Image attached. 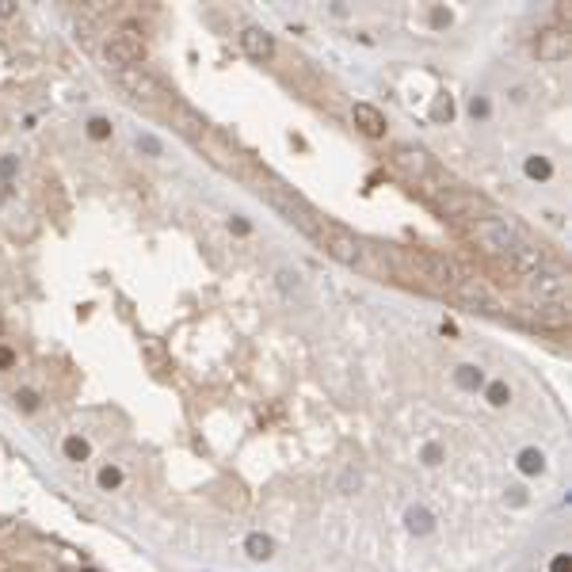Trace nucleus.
<instances>
[{
  "instance_id": "obj_1",
  "label": "nucleus",
  "mask_w": 572,
  "mask_h": 572,
  "mask_svg": "<svg viewBox=\"0 0 572 572\" xmlns=\"http://www.w3.org/2000/svg\"><path fill=\"white\" fill-rule=\"evenodd\" d=\"M473 241L489 252V256L504 260V264L511 267V275H519V279H527V275H534V271H542L549 264L546 252L534 245L527 237V229L515 225L511 218H496V214L477 218L473 221Z\"/></svg>"
},
{
  "instance_id": "obj_2",
  "label": "nucleus",
  "mask_w": 572,
  "mask_h": 572,
  "mask_svg": "<svg viewBox=\"0 0 572 572\" xmlns=\"http://www.w3.org/2000/svg\"><path fill=\"white\" fill-rule=\"evenodd\" d=\"M393 260L401 264V275L427 290H454L462 283V267L431 248H393Z\"/></svg>"
},
{
  "instance_id": "obj_3",
  "label": "nucleus",
  "mask_w": 572,
  "mask_h": 572,
  "mask_svg": "<svg viewBox=\"0 0 572 572\" xmlns=\"http://www.w3.org/2000/svg\"><path fill=\"white\" fill-rule=\"evenodd\" d=\"M260 195H264V199L275 206V210L283 214L290 225H298L305 237H313V233H317V225H321V214H317L313 206H309L302 195L294 191V187H286L283 180H275L271 172H264V176H260Z\"/></svg>"
},
{
  "instance_id": "obj_4",
  "label": "nucleus",
  "mask_w": 572,
  "mask_h": 572,
  "mask_svg": "<svg viewBox=\"0 0 572 572\" xmlns=\"http://www.w3.org/2000/svg\"><path fill=\"white\" fill-rule=\"evenodd\" d=\"M313 241L336 260V264H343V267H359L363 264V241L355 237L351 229H343V225L321 218V225H317V233H313Z\"/></svg>"
},
{
  "instance_id": "obj_5",
  "label": "nucleus",
  "mask_w": 572,
  "mask_h": 572,
  "mask_svg": "<svg viewBox=\"0 0 572 572\" xmlns=\"http://www.w3.org/2000/svg\"><path fill=\"white\" fill-rule=\"evenodd\" d=\"M523 286H527V298L534 305H568V275L561 267H553V264H546L542 271L527 275Z\"/></svg>"
},
{
  "instance_id": "obj_6",
  "label": "nucleus",
  "mask_w": 572,
  "mask_h": 572,
  "mask_svg": "<svg viewBox=\"0 0 572 572\" xmlns=\"http://www.w3.org/2000/svg\"><path fill=\"white\" fill-rule=\"evenodd\" d=\"M145 54H149V46L142 39V31H134V27H123V31L111 35L107 46H103V61H107L115 73L138 69V65L145 61Z\"/></svg>"
},
{
  "instance_id": "obj_7",
  "label": "nucleus",
  "mask_w": 572,
  "mask_h": 572,
  "mask_svg": "<svg viewBox=\"0 0 572 572\" xmlns=\"http://www.w3.org/2000/svg\"><path fill=\"white\" fill-rule=\"evenodd\" d=\"M115 80H118V88L126 92L134 103H145V107H157V103H164V84L153 77V73L145 69V65H138V69H123V73H115Z\"/></svg>"
},
{
  "instance_id": "obj_8",
  "label": "nucleus",
  "mask_w": 572,
  "mask_h": 572,
  "mask_svg": "<svg viewBox=\"0 0 572 572\" xmlns=\"http://www.w3.org/2000/svg\"><path fill=\"white\" fill-rule=\"evenodd\" d=\"M435 206H439V214H446V218H454V221H477V214L485 210V199L473 191L443 187V191L435 195Z\"/></svg>"
},
{
  "instance_id": "obj_9",
  "label": "nucleus",
  "mask_w": 572,
  "mask_h": 572,
  "mask_svg": "<svg viewBox=\"0 0 572 572\" xmlns=\"http://www.w3.org/2000/svg\"><path fill=\"white\" fill-rule=\"evenodd\" d=\"M393 164H397L408 180H416V183H431V180H435V161H431L420 145H397V149H393Z\"/></svg>"
},
{
  "instance_id": "obj_10",
  "label": "nucleus",
  "mask_w": 572,
  "mask_h": 572,
  "mask_svg": "<svg viewBox=\"0 0 572 572\" xmlns=\"http://www.w3.org/2000/svg\"><path fill=\"white\" fill-rule=\"evenodd\" d=\"M454 294L462 298L465 305L481 309V313H489V317H504V305H500V298H496L492 290L481 283V279H470V275H462V283L454 286Z\"/></svg>"
},
{
  "instance_id": "obj_11",
  "label": "nucleus",
  "mask_w": 572,
  "mask_h": 572,
  "mask_svg": "<svg viewBox=\"0 0 572 572\" xmlns=\"http://www.w3.org/2000/svg\"><path fill=\"white\" fill-rule=\"evenodd\" d=\"M568 50H572V39H568L565 27H542L538 39H534V54H538V61H546V65L565 61Z\"/></svg>"
},
{
  "instance_id": "obj_12",
  "label": "nucleus",
  "mask_w": 572,
  "mask_h": 572,
  "mask_svg": "<svg viewBox=\"0 0 572 572\" xmlns=\"http://www.w3.org/2000/svg\"><path fill=\"white\" fill-rule=\"evenodd\" d=\"M172 126L180 130L183 138H191L195 145H199L202 138L210 134V123H206L199 111H195L191 103H183V99H172Z\"/></svg>"
},
{
  "instance_id": "obj_13",
  "label": "nucleus",
  "mask_w": 572,
  "mask_h": 572,
  "mask_svg": "<svg viewBox=\"0 0 572 572\" xmlns=\"http://www.w3.org/2000/svg\"><path fill=\"white\" fill-rule=\"evenodd\" d=\"M241 50H245L252 61L264 65V61L275 58L279 46H275V35H271L267 27H245V31H241Z\"/></svg>"
},
{
  "instance_id": "obj_14",
  "label": "nucleus",
  "mask_w": 572,
  "mask_h": 572,
  "mask_svg": "<svg viewBox=\"0 0 572 572\" xmlns=\"http://www.w3.org/2000/svg\"><path fill=\"white\" fill-rule=\"evenodd\" d=\"M351 118H355V126H359L367 138H382V134H386V115H382V107H374V103H355Z\"/></svg>"
},
{
  "instance_id": "obj_15",
  "label": "nucleus",
  "mask_w": 572,
  "mask_h": 572,
  "mask_svg": "<svg viewBox=\"0 0 572 572\" xmlns=\"http://www.w3.org/2000/svg\"><path fill=\"white\" fill-rule=\"evenodd\" d=\"M534 324H542V328H565L568 324V305H534Z\"/></svg>"
},
{
  "instance_id": "obj_16",
  "label": "nucleus",
  "mask_w": 572,
  "mask_h": 572,
  "mask_svg": "<svg viewBox=\"0 0 572 572\" xmlns=\"http://www.w3.org/2000/svg\"><path fill=\"white\" fill-rule=\"evenodd\" d=\"M454 382H458L462 389H481V386H485V374L477 370V367H458Z\"/></svg>"
},
{
  "instance_id": "obj_17",
  "label": "nucleus",
  "mask_w": 572,
  "mask_h": 572,
  "mask_svg": "<svg viewBox=\"0 0 572 572\" xmlns=\"http://www.w3.org/2000/svg\"><path fill=\"white\" fill-rule=\"evenodd\" d=\"M245 549H248V557H256V561H267L271 557V538H264V534H252V538L245 542Z\"/></svg>"
},
{
  "instance_id": "obj_18",
  "label": "nucleus",
  "mask_w": 572,
  "mask_h": 572,
  "mask_svg": "<svg viewBox=\"0 0 572 572\" xmlns=\"http://www.w3.org/2000/svg\"><path fill=\"white\" fill-rule=\"evenodd\" d=\"M54 202V214H58V221H65V195H61V183H46V206Z\"/></svg>"
},
{
  "instance_id": "obj_19",
  "label": "nucleus",
  "mask_w": 572,
  "mask_h": 572,
  "mask_svg": "<svg viewBox=\"0 0 572 572\" xmlns=\"http://www.w3.org/2000/svg\"><path fill=\"white\" fill-rule=\"evenodd\" d=\"M527 176H530V180H549L553 164L546 161V157H530V161H527Z\"/></svg>"
},
{
  "instance_id": "obj_20",
  "label": "nucleus",
  "mask_w": 572,
  "mask_h": 572,
  "mask_svg": "<svg viewBox=\"0 0 572 572\" xmlns=\"http://www.w3.org/2000/svg\"><path fill=\"white\" fill-rule=\"evenodd\" d=\"M65 458H69V462H84V458H88V443L77 439V435H69L65 439Z\"/></svg>"
},
{
  "instance_id": "obj_21",
  "label": "nucleus",
  "mask_w": 572,
  "mask_h": 572,
  "mask_svg": "<svg viewBox=\"0 0 572 572\" xmlns=\"http://www.w3.org/2000/svg\"><path fill=\"white\" fill-rule=\"evenodd\" d=\"M508 401H511V389L504 386V382H492V386H489V405L492 408H504Z\"/></svg>"
},
{
  "instance_id": "obj_22",
  "label": "nucleus",
  "mask_w": 572,
  "mask_h": 572,
  "mask_svg": "<svg viewBox=\"0 0 572 572\" xmlns=\"http://www.w3.org/2000/svg\"><path fill=\"white\" fill-rule=\"evenodd\" d=\"M408 527L416 530V534H427V530H431V515H427L424 508H412V511H408Z\"/></svg>"
},
{
  "instance_id": "obj_23",
  "label": "nucleus",
  "mask_w": 572,
  "mask_h": 572,
  "mask_svg": "<svg viewBox=\"0 0 572 572\" xmlns=\"http://www.w3.org/2000/svg\"><path fill=\"white\" fill-rule=\"evenodd\" d=\"M519 470L523 473H542V454H538V450H523V454H519Z\"/></svg>"
},
{
  "instance_id": "obj_24",
  "label": "nucleus",
  "mask_w": 572,
  "mask_h": 572,
  "mask_svg": "<svg viewBox=\"0 0 572 572\" xmlns=\"http://www.w3.org/2000/svg\"><path fill=\"white\" fill-rule=\"evenodd\" d=\"M99 485H103V489H118V485H123V470H118V465H103V470H99Z\"/></svg>"
},
{
  "instance_id": "obj_25",
  "label": "nucleus",
  "mask_w": 572,
  "mask_h": 572,
  "mask_svg": "<svg viewBox=\"0 0 572 572\" xmlns=\"http://www.w3.org/2000/svg\"><path fill=\"white\" fill-rule=\"evenodd\" d=\"M88 138H92V142H107V138H111V123H107V118H92V123H88Z\"/></svg>"
},
{
  "instance_id": "obj_26",
  "label": "nucleus",
  "mask_w": 572,
  "mask_h": 572,
  "mask_svg": "<svg viewBox=\"0 0 572 572\" xmlns=\"http://www.w3.org/2000/svg\"><path fill=\"white\" fill-rule=\"evenodd\" d=\"M16 405H20L23 412H35V408H39V393H35V389H20V393H16Z\"/></svg>"
},
{
  "instance_id": "obj_27",
  "label": "nucleus",
  "mask_w": 572,
  "mask_h": 572,
  "mask_svg": "<svg viewBox=\"0 0 572 572\" xmlns=\"http://www.w3.org/2000/svg\"><path fill=\"white\" fill-rule=\"evenodd\" d=\"M138 149H145L149 157H161V142H157L153 134H142V138H138Z\"/></svg>"
},
{
  "instance_id": "obj_28",
  "label": "nucleus",
  "mask_w": 572,
  "mask_h": 572,
  "mask_svg": "<svg viewBox=\"0 0 572 572\" xmlns=\"http://www.w3.org/2000/svg\"><path fill=\"white\" fill-rule=\"evenodd\" d=\"M435 118H446V123L454 118V103H450V96H443V99L435 103Z\"/></svg>"
},
{
  "instance_id": "obj_29",
  "label": "nucleus",
  "mask_w": 572,
  "mask_h": 572,
  "mask_svg": "<svg viewBox=\"0 0 572 572\" xmlns=\"http://www.w3.org/2000/svg\"><path fill=\"white\" fill-rule=\"evenodd\" d=\"M12 367H16V351L0 343V370H12Z\"/></svg>"
},
{
  "instance_id": "obj_30",
  "label": "nucleus",
  "mask_w": 572,
  "mask_h": 572,
  "mask_svg": "<svg viewBox=\"0 0 572 572\" xmlns=\"http://www.w3.org/2000/svg\"><path fill=\"white\" fill-rule=\"evenodd\" d=\"M549 572H572V561L565 557V553H557V557H553V565H549Z\"/></svg>"
},
{
  "instance_id": "obj_31",
  "label": "nucleus",
  "mask_w": 572,
  "mask_h": 572,
  "mask_svg": "<svg viewBox=\"0 0 572 572\" xmlns=\"http://www.w3.org/2000/svg\"><path fill=\"white\" fill-rule=\"evenodd\" d=\"M439 458H443V450H439V446H424V462L427 465H439Z\"/></svg>"
},
{
  "instance_id": "obj_32",
  "label": "nucleus",
  "mask_w": 572,
  "mask_h": 572,
  "mask_svg": "<svg viewBox=\"0 0 572 572\" xmlns=\"http://www.w3.org/2000/svg\"><path fill=\"white\" fill-rule=\"evenodd\" d=\"M16 172V161L12 157H4V161H0V176H12Z\"/></svg>"
},
{
  "instance_id": "obj_33",
  "label": "nucleus",
  "mask_w": 572,
  "mask_h": 572,
  "mask_svg": "<svg viewBox=\"0 0 572 572\" xmlns=\"http://www.w3.org/2000/svg\"><path fill=\"white\" fill-rule=\"evenodd\" d=\"M4 16H12V4H8V0H0V20H4Z\"/></svg>"
},
{
  "instance_id": "obj_34",
  "label": "nucleus",
  "mask_w": 572,
  "mask_h": 572,
  "mask_svg": "<svg viewBox=\"0 0 572 572\" xmlns=\"http://www.w3.org/2000/svg\"><path fill=\"white\" fill-rule=\"evenodd\" d=\"M4 572H35V568H4Z\"/></svg>"
},
{
  "instance_id": "obj_35",
  "label": "nucleus",
  "mask_w": 572,
  "mask_h": 572,
  "mask_svg": "<svg viewBox=\"0 0 572 572\" xmlns=\"http://www.w3.org/2000/svg\"><path fill=\"white\" fill-rule=\"evenodd\" d=\"M0 332H4V321H0Z\"/></svg>"
}]
</instances>
